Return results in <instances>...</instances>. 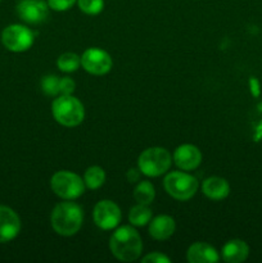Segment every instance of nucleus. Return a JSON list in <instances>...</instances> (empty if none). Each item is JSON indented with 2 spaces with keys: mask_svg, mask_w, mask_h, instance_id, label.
Returning a JSON list of instances; mask_svg holds the SVG:
<instances>
[{
  "mask_svg": "<svg viewBox=\"0 0 262 263\" xmlns=\"http://www.w3.org/2000/svg\"><path fill=\"white\" fill-rule=\"evenodd\" d=\"M220 259L217 249L203 241L192 244L186 251V261L189 263H217Z\"/></svg>",
  "mask_w": 262,
  "mask_h": 263,
  "instance_id": "4468645a",
  "label": "nucleus"
},
{
  "mask_svg": "<svg viewBox=\"0 0 262 263\" xmlns=\"http://www.w3.org/2000/svg\"><path fill=\"white\" fill-rule=\"evenodd\" d=\"M140 176H141V172L140 170L136 167V168H130L127 172H126V179L130 184H135V182L140 181Z\"/></svg>",
  "mask_w": 262,
  "mask_h": 263,
  "instance_id": "a878e982",
  "label": "nucleus"
},
{
  "mask_svg": "<svg viewBox=\"0 0 262 263\" xmlns=\"http://www.w3.org/2000/svg\"><path fill=\"white\" fill-rule=\"evenodd\" d=\"M59 77L55 74H46L41 79V90L46 97H58L59 95Z\"/></svg>",
  "mask_w": 262,
  "mask_h": 263,
  "instance_id": "412c9836",
  "label": "nucleus"
},
{
  "mask_svg": "<svg viewBox=\"0 0 262 263\" xmlns=\"http://www.w3.org/2000/svg\"><path fill=\"white\" fill-rule=\"evenodd\" d=\"M76 4L87 15H98L104 9V0H77Z\"/></svg>",
  "mask_w": 262,
  "mask_h": 263,
  "instance_id": "4be33fe9",
  "label": "nucleus"
},
{
  "mask_svg": "<svg viewBox=\"0 0 262 263\" xmlns=\"http://www.w3.org/2000/svg\"><path fill=\"white\" fill-rule=\"evenodd\" d=\"M172 154L162 146L146 148L138 158V168L146 177H159L171 168Z\"/></svg>",
  "mask_w": 262,
  "mask_h": 263,
  "instance_id": "39448f33",
  "label": "nucleus"
},
{
  "mask_svg": "<svg viewBox=\"0 0 262 263\" xmlns=\"http://www.w3.org/2000/svg\"><path fill=\"white\" fill-rule=\"evenodd\" d=\"M176 230V222L174 218L169 215H159L157 217L152 218L148 223L149 236L154 240L163 241L171 238Z\"/></svg>",
  "mask_w": 262,
  "mask_h": 263,
  "instance_id": "ddd939ff",
  "label": "nucleus"
},
{
  "mask_svg": "<svg viewBox=\"0 0 262 263\" xmlns=\"http://www.w3.org/2000/svg\"><path fill=\"white\" fill-rule=\"evenodd\" d=\"M50 189L63 200H76L86 190L84 179L72 171L62 170L55 172L50 179Z\"/></svg>",
  "mask_w": 262,
  "mask_h": 263,
  "instance_id": "423d86ee",
  "label": "nucleus"
},
{
  "mask_svg": "<svg viewBox=\"0 0 262 263\" xmlns=\"http://www.w3.org/2000/svg\"><path fill=\"white\" fill-rule=\"evenodd\" d=\"M109 249L116 259L134 262L143 253V240L133 225L117 226L109 238Z\"/></svg>",
  "mask_w": 262,
  "mask_h": 263,
  "instance_id": "f257e3e1",
  "label": "nucleus"
},
{
  "mask_svg": "<svg viewBox=\"0 0 262 263\" xmlns=\"http://www.w3.org/2000/svg\"><path fill=\"white\" fill-rule=\"evenodd\" d=\"M82 179H84L86 189L97 190L104 185L105 180H107V175H105V171L100 166H90L89 168H86Z\"/></svg>",
  "mask_w": 262,
  "mask_h": 263,
  "instance_id": "6ab92c4d",
  "label": "nucleus"
},
{
  "mask_svg": "<svg viewBox=\"0 0 262 263\" xmlns=\"http://www.w3.org/2000/svg\"><path fill=\"white\" fill-rule=\"evenodd\" d=\"M202 152L193 144H182L175 149L172 154V161L181 171H194L202 163Z\"/></svg>",
  "mask_w": 262,
  "mask_h": 263,
  "instance_id": "9b49d317",
  "label": "nucleus"
},
{
  "mask_svg": "<svg viewBox=\"0 0 262 263\" xmlns=\"http://www.w3.org/2000/svg\"><path fill=\"white\" fill-rule=\"evenodd\" d=\"M220 257L226 263H241L249 257V247L241 239H231L223 244Z\"/></svg>",
  "mask_w": 262,
  "mask_h": 263,
  "instance_id": "2eb2a0df",
  "label": "nucleus"
},
{
  "mask_svg": "<svg viewBox=\"0 0 262 263\" xmlns=\"http://www.w3.org/2000/svg\"><path fill=\"white\" fill-rule=\"evenodd\" d=\"M121 218H122L121 208L113 200H100L95 204L94 210H92L94 223L104 231L115 230L120 225Z\"/></svg>",
  "mask_w": 262,
  "mask_h": 263,
  "instance_id": "6e6552de",
  "label": "nucleus"
},
{
  "mask_svg": "<svg viewBox=\"0 0 262 263\" xmlns=\"http://www.w3.org/2000/svg\"><path fill=\"white\" fill-rule=\"evenodd\" d=\"M133 197L135 199L136 203H140V204L151 205L154 202V198H156V189H154V185L152 184L148 180H141L136 184L135 189H134Z\"/></svg>",
  "mask_w": 262,
  "mask_h": 263,
  "instance_id": "a211bd4d",
  "label": "nucleus"
},
{
  "mask_svg": "<svg viewBox=\"0 0 262 263\" xmlns=\"http://www.w3.org/2000/svg\"><path fill=\"white\" fill-rule=\"evenodd\" d=\"M81 66V57L73 51H67V53L61 54L57 59V67L59 71L66 72V73H72L76 72Z\"/></svg>",
  "mask_w": 262,
  "mask_h": 263,
  "instance_id": "aec40b11",
  "label": "nucleus"
},
{
  "mask_svg": "<svg viewBox=\"0 0 262 263\" xmlns=\"http://www.w3.org/2000/svg\"><path fill=\"white\" fill-rule=\"evenodd\" d=\"M164 192L179 202L190 200L199 189V181L186 171L167 172L163 179Z\"/></svg>",
  "mask_w": 262,
  "mask_h": 263,
  "instance_id": "20e7f679",
  "label": "nucleus"
},
{
  "mask_svg": "<svg viewBox=\"0 0 262 263\" xmlns=\"http://www.w3.org/2000/svg\"><path fill=\"white\" fill-rule=\"evenodd\" d=\"M84 223V210L73 200L58 203L50 213L51 229L58 235L69 238L81 230Z\"/></svg>",
  "mask_w": 262,
  "mask_h": 263,
  "instance_id": "f03ea898",
  "label": "nucleus"
},
{
  "mask_svg": "<svg viewBox=\"0 0 262 263\" xmlns=\"http://www.w3.org/2000/svg\"><path fill=\"white\" fill-rule=\"evenodd\" d=\"M0 2H2V0H0Z\"/></svg>",
  "mask_w": 262,
  "mask_h": 263,
  "instance_id": "bb28decb",
  "label": "nucleus"
},
{
  "mask_svg": "<svg viewBox=\"0 0 262 263\" xmlns=\"http://www.w3.org/2000/svg\"><path fill=\"white\" fill-rule=\"evenodd\" d=\"M21 231V218L14 210L0 204V244L14 240Z\"/></svg>",
  "mask_w": 262,
  "mask_h": 263,
  "instance_id": "f8f14e48",
  "label": "nucleus"
},
{
  "mask_svg": "<svg viewBox=\"0 0 262 263\" xmlns=\"http://www.w3.org/2000/svg\"><path fill=\"white\" fill-rule=\"evenodd\" d=\"M81 67L92 76H103L112 69V57L100 48H89L82 53Z\"/></svg>",
  "mask_w": 262,
  "mask_h": 263,
  "instance_id": "1a4fd4ad",
  "label": "nucleus"
},
{
  "mask_svg": "<svg viewBox=\"0 0 262 263\" xmlns=\"http://www.w3.org/2000/svg\"><path fill=\"white\" fill-rule=\"evenodd\" d=\"M152 218H153V212L149 208V205L140 204V203H136L135 205H133L130 208V212H128V222L135 228L146 226L151 222Z\"/></svg>",
  "mask_w": 262,
  "mask_h": 263,
  "instance_id": "f3484780",
  "label": "nucleus"
},
{
  "mask_svg": "<svg viewBox=\"0 0 262 263\" xmlns=\"http://www.w3.org/2000/svg\"><path fill=\"white\" fill-rule=\"evenodd\" d=\"M202 193L211 200H223L230 194V185L228 180L220 176H211L202 184Z\"/></svg>",
  "mask_w": 262,
  "mask_h": 263,
  "instance_id": "dca6fc26",
  "label": "nucleus"
},
{
  "mask_svg": "<svg viewBox=\"0 0 262 263\" xmlns=\"http://www.w3.org/2000/svg\"><path fill=\"white\" fill-rule=\"evenodd\" d=\"M143 263H170L171 259L170 257H167L166 254L161 253V252H152V253L145 254V256L141 258Z\"/></svg>",
  "mask_w": 262,
  "mask_h": 263,
  "instance_id": "393cba45",
  "label": "nucleus"
},
{
  "mask_svg": "<svg viewBox=\"0 0 262 263\" xmlns=\"http://www.w3.org/2000/svg\"><path fill=\"white\" fill-rule=\"evenodd\" d=\"M49 9L45 0H20L15 8L20 20L27 25L45 22L49 17Z\"/></svg>",
  "mask_w": 262,
  "mask_h": 263,
  "instance_id": "9d476101",
  "label": "nucleus"
},
{
  "mask_svg": "<svg viewBox=\"0 0 262 263\" xmlns=\"http://www.w3.org/2000/svg\"><path fill=\"white\" fill-rule=\"evenodd\" d=\"M51 115L59 125L76 127L84 121L85 108L73 95H58L51 103Z\"/></svg>",
  "mask_w": 262,
  "mask_h": 263,
  "instance_id": "7ed1b4c3",
  "label": "nucleus"
},
{
  "mask_svg": "<svg viewBox=\"0 0 262 263\" xmlns=\"http://www.w3.org/2000/svg\"><path fill=\"white\" fill-rule=\"evenodd\" d=\"M76 82L71 77H62L59 80V95H73Z\"/></svg>",
  "mask_w": 262,
  "mask_h": 263,
  "instance_id": "b1692460",
  "label": "nucleus"
},
{
  "mask_svg": "<svg viewBox=\"0 0 262 263\" xmlns=\"http://www.w3.org/2000/svg\"><path fill=\"white\" fill-rule=\"evenodd\" d=\"M49 8L55 12H66V10L71 9L77 0H46Z\"/></svg>",
  "mask_w": 262,
  "mask_h": 263,
  "instance_id": "5701e85b",
  "label": "nucleus"
},
{
  "mask_svg": "<svg viewBox=\"0 0 262 263\" xmlns=\"http://www.w3.org/2000/svg\"><path fill=\"white\" fill-rule=\"evenodd\" d=\"M35 41V33L25 25H9L2 32V43L12 53L27 51Z\"/></svg>",
  "mask_w": 262,
  "mask_h": 263,
  "instance_id": "0eeeda50",
  "label": "nucleus"
}]
</instances>
